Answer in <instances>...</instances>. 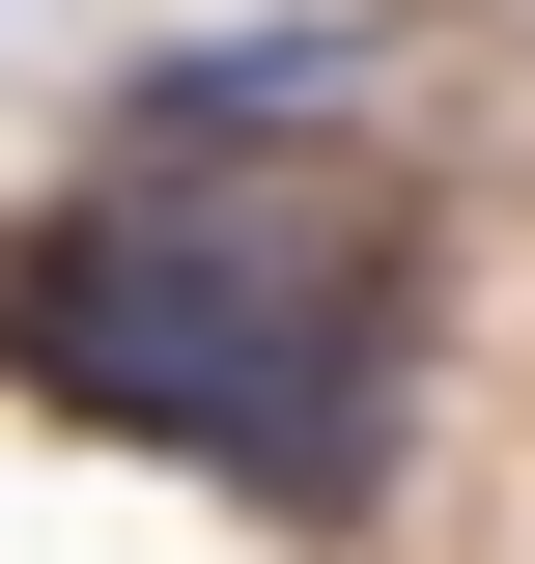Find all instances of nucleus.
Listing matches in <instances>:
<instances>
[{"label":"nucleus","mask_w":535,"mask_h":564,"mask_svg":"<svg viewBox=\"0 0 535 564\" xmlns=\"http://www.w3.org/2000/svg\"><path fill=\"white\" fill-rule=\"evenodd\" d=\"M0 367L141 452H198L254 508H367L395 480V311L282 226H29L0 254Z\"/></svg>","instance_id":"nucleus-1"},{"label":"nucleus","mask_w":535,"mask_h":564,"mask_svg":"<svg viewBox=\"0 0 535 564\" xmlns=\"http://www.w3.org/2000/svg\"><path fill=\"white\" fill-rule=\"evenodd\" d=\"M310 85H338V29H310V0H282V29H170V57H141V141H282Z\"/></svg>","instance_id":"nucleus-2"}]
</instances>
